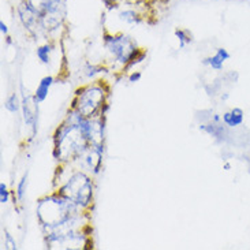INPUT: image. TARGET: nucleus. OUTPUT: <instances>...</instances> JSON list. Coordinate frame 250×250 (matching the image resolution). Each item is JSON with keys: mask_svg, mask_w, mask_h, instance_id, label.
Returning a JSON list of instances; mask_svg holds the SVG:
<instances>
[{"mask_svg": "<svg viewBox=\"0 0 250 250\" xmlns=\"http://www.w3.org/2000/svg\"><path fill=\"white\" fill-rule=\"evenodd\" d=\"M55 77L52 75H45V77H42L39 82V85H37V88L34 90V100L37 103H44L47 100L48 95H49V90L52 88V85L55 83Z\"/></svg>", "mask_w": 250, "mask_h": 250, "instance_id": "11", "label": "nucleus"}, {"mask_svg": "<svg viewBox=\"0 0 250 250\" xmlns=\"http://www.w3.org/2000/svg\"><path fill=\"white\" fill-rule=\"evenodd\" d=\"M39 104L34 100V96H23L22 99V116L25 126L32 130V137L37 133V125H39Z\"/></svg>", "mask_w": 250, "mask_h": 250, "instance_id": "8", "label": "nucleus"}, {"mask_svg": "<svg viewBox=\"0 0 250 250\" xmlns=\"http://www.w3.org/2000/svg\"><path fill=\"white\" fill-rule=\"evenodd\" d=\"M174 36H175V39L178 40V42H179V48H181V49L186 48L188 45H190V44L193 42L191 33H190L189 30H186V29L178 27V29H175V32H174Z\"/></svg>", "mask_w": 250, "mask_h": 250, "instance_id": "15", "label": "nucleus"}, {"mask_svg": "<svg viewBox=\"0 0 250 250\" xmlns=\"http://www.w3.org/2000/svg\"><path fill=\"white\" fill-rule=\"evenodd\" d=\"M17 14L20 18L22 26L27 30V33L33 37H37L42 30L41 26V18L39 7L34 4L32 0H22L17 7Z\"/></svg>", "mask_w": 250, "mask_h": 250, "instance_id": "6", "label": "nucleus"}, {"mask_svg": "<svg viewBox=\"0 0 250 250\" xmlns=\"http://www.w3.org/2000/svg\"><path fill=\"white\" fill-rule=\"evenodd\" d=\"M103 155H104V149L89 145L88 149L70 166H75V168L83 169L92 176H96L100 174L103 168Z\"/></svg>", "mask_w": 250, "mask_h": 250, "instance_id": "7", "label": "nucleus"}, {"mask_svg": "<svg viewBox=\"0 0 250 250\" xmlns=\"http://www.w3.org/2000/svg\"><path fill=\"white\" fill-rule=\"evenodd\" d=\"M146 55H148V52L145 51V49H142V48H140L138 49V52L130 59V62L127 63V66L126 67L123 68L122 70V73L125 74V73H127V71H130L131 68L134 67V66H138V64H141L142 62L145 61L146 59Z\"/></svg>", "mask_w": 250, "mask_h": 250, "instance_id": "17", "label": "nucleus"}, {"mask_svg": "<svg viewBox=\"0 0 250 250\" xmlns=\"http://www.w3.org/2000/svg\"><path fill=\"white\" fill-rule=\"evenodd\" d=\"M56 191L77 205L83 212H89L95 200V181L86 171L73 168L56 188Z\"/></svg>", "mask_w": 250, "mask_h": 250, "instance_id": "3", "label": "nucleus"}, {"mask_svg": "<svg viewBox=\"0 0 250 250\" xmlns=\"http://www.w3.org/2000/svg\"><path fill=\"white\" fill-rule=\"evenodd\" d=\"M4 249L8 250H17L18 246H17V242L15 239L13 238V235L8 232V231H4Z\"/></svg>", "mask_w": 250, "mask_h": 250, "instance_id": "20", "label": "nucleus"}, {"mask_svg": "<svg viewBox=\"0 0 250 250\" xmlns=\"http://www.w3.org/2000/svg\"><path fill=\"white\" fill-rule=\"evenodd\" d=\"M88 213L89 212H83L67 198L61 196L56 190L51 194L41 197L36 207V216L44 235L54 231L83 229L89 223H85L86 226L81 227L80 224L88 217Z\"/></svg>", "mask_w": 250, "mask_h": 250, "instance_id": "1", "label": "nucleus"}, {"mask_svg": "<svg viewBox=\"0 0 250 250\" xmlns=\"http://www.w3.org/2000/svg\"><path fill=\"white\" fill-rule=\"evenodd\" d=\"M231 54L226 49V48L220 47L216 48V51H215V54L210 55L208 58H205L203 61L204 66H208L212 70H215V71H222L224 67V63L227 61H230Z\"/></svg>", "mask_w": 250, "mask_h": 250, "instance_id": "9", "label": "nucleus"}, {"mask_svg": "<svg viewBox=\"0 0 250 250\" xmlns=\"http://www.w3.org/2000/svg\"><path fill=\"white\" fill-rule=\"evenodd\" d=\"M142 78V73L138 71V70H134V71H130V74L127 75V81L128 83H135V82H140Z\"/></svg>", "mask_w": 250, "mask_h": 250, "instance_id": "21", "label": "nucleus"}, {"mask_svg": "<svg viewBox=\"0 0 250 250\" xmlns=\"http://www.w3.org/2000/svg\"><path fill=\"white\" fill-rule=\"evenodd\" d=\"M222 122L227 128H237L242 126L245 122L244 109L239 107H234V108L226 111L222 115Z\"/></svg>", "mask_w": 250, "mask_h": 250, "instance_id": "10", "label": "nucleus"}, {"mask_svg": "<svg viewBox=\"0 0 250 250\" xmlns=\"http://www.w3.org/2000/svg\"><path fill=\"white\" fill-rule=\"evenodd\" d=\"M103 71H108L105 67H103L100 64H93V63H86V66L83 68L85 77L88 80H95L97 75H100Z\"/></svg>", "mask_w": 250, "mask_h": 250, "instance_id": "18", "label": "nucleus"}, {"mask_svg": "<svg viewBox=\"0 0 250 250\" xmlns=\"http://www.w3.org/2000/svg\"><path fill=\"white\" fill-rule=\"evenodd\" d=\"M229 97H230V95H229V93H223V95L220 96V99H222L223 102H227V100H229Z\"/></svg>", "mask_w": 250, "mask_h": 250, "instance_id": "24", "label": "nucleus"}, {"mask_svg": "<svg viewBox=\"0 0 250 250\" xmlns=\"http://www.w3.org/2000/svg\"><path fill=\"white\" fill-rule=\"evenodd\" d=\"M232 168V166H231V163H224L223 164V169H226V171H230V169Z\"/></svg>", "mask_w": 250, "mask_h": 250, "instance_id": "23", "label": "nucleus"}, {"mask_svg": "<svg viewBox=\"0 0 250 250\" xmlns=\"http://www.w3.org/2000/svg\"><path fill=\"white\" fill-rule=\"evenodd\" d=\"M109 88L102 81L90 82L75 90L70 108L78 111L86 118L102 116L104 105L108 103ZM105 116V115H104Z\"/></svg>", "mask_w": 250, "mask_h": 250, "instance_id": "4", "label": "nucleus"}, {"mask_svg": "<svg viewBox=\"0 0 250 250\" xmlns=\"http://www.w3.org/2000/svg\"><path fill=\"white\" fill-rule=\"evenodd\" d=\"M4 108L10 112V114H17V112H20L21 109H22V100L20 99V96L17 95V93H13V95H10L6 99V102H4Z\"/></svg>", "mask_w": 250, "mask_h": 250, "instance_id": "14", "label": "nucleus"}, {"mask_svg": "<svg viewBox=\"0 0 250 250\" xmlns=\"http://www.w3.org/2000/svg\"><path fill=\"white\" fill-rule=\"evenodd\" d=\"M103 42H104V47L107 49V52L112 56V59L118 64H121L122 70L127 66L130 59L140 49V47L137 45V42L130 36H126V34L123 33H104Z\"/></svg>", "mask_w": 250, "mask_h": 250, "instance_id": "5", "label": "nucleus"}, {"mask_svg": "<svg viewBox=\"0 0 250 250\" xmlns=\"http://www.w3.org/2000/svg\"><path fill=\"white\" fill-rule=\"evenodd\" d=\"M27 179H29V172H25L22 178L20 179V182L17 185V189H15V197L14 200L15 201H22L25 196H26V190H27Z\"/></svg>", "mask_w": 250, "mask_h": 250, "instance_id": "16", "label": "nucleus"}, {"mask_svg": "<svg viewBox=\"0 0 250 250\" xmlns=\"http://www.w3.org/2000/svg\"><path fill=\"white\" fill-rule=\"evenodd\" d=\"M11 198V191L7 188L6 182H0V203L7 204Z\"/></svg>", "mask_w": 250, "mask_h": 250, "instance_id": "19", "label": "nucleus"}, {"mask_svg": "<svg viewBox=\"0 0 250 250\" xmlns=\"http://www.w3.org/2000/svg\"><path fill=\"white\" fill-rule=\"evenodd\" d=\"M118 17H119V20L125 22V23H127V25H138L144 20L142 14L138 13L135 8H131V7L121 10Z\"/></svg>", "mask_w": 250, "mask_h": 250, "instance_id": "13", "label": "nucleus"}, {"mask_svg": "<svg viewBox=\"0 0 250 250\" xmlns=\"http://www.w3.org/2000/svg\"><path fill=\"white\" fill-rule=\"evenodd\" d=\"M0 32H1L3 36H6V37L8 36V26H7L3 21H0Z\"/></svg>", "mask_w": 250, "mask_h": 250, "instance_id": "22", "label": "nucleus"}, {"mask_svg": "<svg viewBox=\"0 0 250 250\" xmlns=\"http://www.w3.org/2000/svg\"><path fill=\"white\" fill-rule=\"evenodd\" d=\"M55 51V42L54 41H47L44 42L42 45H39L37 49H36V56L37 59L40 61L41 64H51V61H52V54Z\"/></svg>", "mask_w": 250, "mask_h": 250, "instance_id": "12", "label": "nucleus"}, {"mask_svg": "<svg viewBox=\"0 0 250 250\" xmlns=\"http://www.w3.org/2000/svg\"><path fill=\"white\" fill-rule=\"evenodd\" d=\"M77 111L70 108L64 121L56 127L52 135V156L59 164H71L90 145L77 123Z\"/></svg>", "mask_w": 250, "mask_h": 250, "instance_id": "2", "label": "nucleus"}]
</instances>
